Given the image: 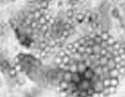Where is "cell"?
Segmentation results:
<instances>
[{"label":"cell","mask_w":125,"mask_h":97,"mask_svg":"<svg viewBox=\"0 0 125 97\" xmlns=\"http://www.w3.org/2000/svg\"><path fill=\"white\" fill-rule=\"evenodd\" d=\"M91 87L93 88V90L95 92H103V90L104 89V86L103 84V80L101 78H99L98 80H96L95 82H93L91 84Z\"/></svg>","instance_id":"6da1fadb"},{"label":"cell","mask_w":125,"mask_h":97,"mask_svg":"<svg viewBox=\"0 0 125 97\" xmlns=\"http://www.w3.org/2000/svg\"><path fill=\"white\" fill-rule=\"evenodd\" d=\"M91 87V82L89 79H85L82 77L81 81L77 84V89L78 90H87Z\"/></svg>","instance_id":"7a4b0ae2"},{"label":"cell","mask_w":125,"mask_h":97,"mask_svg":"<svg viewBox=\"0 0 125 97\" xmlns=\"http://www.w3.org/2000/svg\"><path fill=\"white\" fill-rule=\"evenodd\" d=\"M81 75H82L83 78H85V79H89V80H90V79L93 77V75H94L93 70H92L91 68H87L86 71H85Z\"/></svg>","instance_id":"3957f363"},{"label":"cell","mask_w":125,"mask_h":97,"mask_svg":"<svg viewBox=\"0 0 125 97\" xmlns=\"http://www.w3.org/2000/svg\"><path fill=\"white\" fill-rule=\"evenodd\" d=\"M86 69H87V67H86V65L83 61H78L77 62V73H78L82 74L86 71Z\"/></svg>","instance_id":"277c9868"},{"label":"cell","mask_w":125,"mask_h":97,"mask_svg":"<svg viewBox=\"0 0 125 97\" xmlns=\"http://www.w3.org/2000/svg\"><path fill=\"white\" fill-rule=\"evenodd\" d=\"M91 49H92V54L97 55V56H100V53H101V50H102V47H101L100 44L94 43V45L91 46Z\"/></svg>","instance_id":"5b68a950"},{"label":"cell","mask_w":125,"mask_h":97,"mask_svg":"<svg viewBox=\"0 0 125 97\" xmlns=\"http://www.w3.org/2000/svg\"><path fill=\"white\" fill-rule=\"evenodd\" d=\"M71 77H72V73L69 71H63L62 76V80H64L66 82H71Z\"/></svg>","instance_id":"8992f818"},{"label":"cell","mask_w":125,"mask_h":97,"mask_svg":"<svg viewBox=\"0 0 125 97\" xmlns=\"http://www.w3.org/2000/svg\"><path fill=\"white\" fill-rule=\"evenodd\" d=\"M119 75H120V73H119V71L117 68L108 71V77L109 78H117Z\"/></svg>","instance_id":"52a82bcc"},{"label":"cell","mask_w":125,"mask_h":97,"mask_svg":"<svg viewBox=\"0 0 125 97\" xmlns=\"http://www.w3.org/2000/svg\"><path fill=\"white\" fill-rule=\"evenodd\" d=\"M93 73L95 75L99 76L101 79H103V68L101 66H96L94 69H93Z\"/></svg>","instance_id":"ba28073f"},{"label":"cell","mask_w":125,"mask_h":97,"mask_svg":"<svg viewBox=\"0 0 125 97\" xmlns=\"http://www.w3.org/2000/svg\"><path fill=\"white\" fill-rule=\"evenodd\" d=\"M82 79V75L78 73H72V77H71V82L75 83V84H78Z\"/></svg>","instance_id":"9c48e42d"},{"label":"cell","mask_w":125,"mask_h":97,"mask_svg":"<svg viewBox=\"0 0 125 97\" xmlns=\"http://www.w3.org/2000/svg\"><path fill=\"white\" fill-rule=\"evenodd\" d=\"M107 61H108V58L106 56H99V58H98V63H99V66H101V67H104L106 65Z\"/></svg>","instance_id":"30bf717a"},{"label":"cell","mask_w":125,"mask_h":97,"mask_svg":"<svg viewBox=\"0 0 125 97\" xmlns=\"http://www.w3.org/2000/svg\"><path fill=\"white\" fill-rule=\"evenodd\" d=\"M116 66H117V64H116V62L113 60V58L108 59V61H107V63H106V65H105V67H106L108 70L115 69V68H116Z\"/></svg>","instance_id":"8fae6325"},{"label":"cell","mask_w":125,"mask_h":97,"mask_svg":"<svg viewBox=\"0 0 125 97\" xmlns=\"http://www.w3.org/2000/svg\"><path fill=\"white\" fill-rule=\"evenodd\" d=\"M68 83L69 82H66V81H64V80H60L59 81V83H58V89L59 90H66V88L68 87Z\"/></svg>","instance_id":"7c38bea8"},{"label":"cell","mask_w":125,"mask_h":97,"mask_svg":"<svg viewBox=\"0 0 125 97\" xmlns=\"http://www.w3.org/2000/svg\"><path fill=\"white\" fill-rule=\"evenodd\" d=\"M99 35L101 36V38H102V40H103V41H105V40L110 36V33H109L108 31H105V30H104V31H102Z\"/></svg>","instance_id":"4fadbf2b"},{"label":"cell","mask_w":125,"mask_h":97,"mask_svg":"<svg viewBox=\"0 0 125 97\" xmlns=\"http://www.w3.org/2000/svg\"><path fill=\"white\" fill-rule=\"evenodd\" d=\"M69 62H70V56H69V55L65 54L64 56L62 57V64L67 65V64H69Z\"/></svg>","instance_id":"5bb4252c"},{"label":"cell","mask_w":125,"mask_h":97,"mask_svg":"<svg viewBox=\"0 0 125 97\" xmlns=\"http://www.w3.org/2000/svg\"><path fill=\"white\" fill-rule=\"evenodd\" d=\"M120 81L118 78H110V86H113V87H117L119 85Z\"/></svg>","instance_id":"9a60e30c"},{"label":"cell","mask_w":125,"mask_h":97,"mask_svg":"<svg viewBox=\"0 0 125 97\" xmlns=\"http://www.w3.org/2000/svg\"><path fill=\"white\" fill-rule=\"evenodd\" d=\"M105 42L107 43V45H113V44L116 42V39H115L113 36H111V35H110V36L105 40Z\"/></svg>","instance_id":"2e32d148"},{"label":"cell","mask_w":125,"mask_h":97,"mask_svg":"<svg viewBox=\"0 0 125 97\" xmlns=\"http://www.w3.org/2000/svg\"><path fill=\"white\" fill-rule=\"evenodd\" d=\"M102 80H103V84H104V87L110 86V78H109V77H104V78H103Z\"/></svg>","instance_id":"e0dca14e"},{"label":"cell","mask_w":125,"mask_h":97,"mask_svg":"<svg viewBox=\"0 0 125 97\" xmlns=\"http://www.w3.org/2000/svg\"><path fill=\"white\" fill-rule=\"evenodd\" d=\"M75 16H76V20L78 21V23L84 21V19H85V16H84V14H82V13H78V14L75 15Z\"/></svg>","instance_id":"ac0fdd59"},{"label":"cell","mask_w":125,"mask_h":97,"mask_svg":"<svg viewBox=\"0 0 125 97\" xmlns=\"http://www.w3.org/2000/svg\"><path fill=\"white\" fill-rule=\"evenodd\" d=\"M59 96H60V97H69V95L67 94V92H66L65 90H60Z\"/></svg>","instance_id":"d6986e66"}]
</instances>
